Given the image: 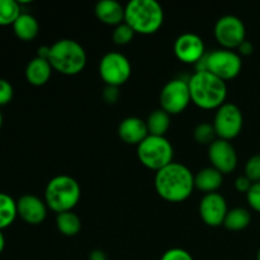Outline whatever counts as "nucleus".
Listing matches in <instances>:
<instances>
[{
  "mask_svg": "<svg viewBox=\"0 0 260 260\" xmlns=\"http://www.w3.org/2000/svg\"><path fill=\"white\" fill-rule=\"evenodd\" d=\"M194 187V175L180 162H170L155 174L157 194L169 202H183L192 194Z\"/></svg>",
  "mask_w": 260,
  "mask_h": 260,
  "instance_id": "f257e3e1",
  "label": "nucleus"
},
{
  "mask_svg": "<svg viewBox=\"0 0 260 260\" xmlns=\"http://www.w3.org/2000/svg\"><path fill=\"white\" fill-rule=\"evenodd\" d=\"M190 99L203 109H215L225 103L228 86L222 79L210 71H196L188 80Z\"/></svg>",
  "mask_w": 260,
  "mask_h": 260,
  "instance_id": "f03ea898",
  "label": "nucleus"
},
{
  "mask_svg": "<svg viewBox=\"0 0 260 260\" xmlns=\"http://www.w3.org/2000/svg\"><path fill=\"white\" fill-rule=\"evenodd\" d=\"M124 22L135 33L151 35L164 22V10L156 0H131L124 7Z\"/></svg>",
  "mask_w": 260,
  "mask_h": 260,
  "instance_id": "7ed1b4c3",
  "label": "nucleus"
},
{
  "mask_svg": "<svg viewBox=\"0 0 260 260\" xmlns=\"http://www.w3.org/2000/svg\"><path fill=\"white\" fill-rule=\"evenodd\" d=\"M80 184L73 177L60 174L47 183L45 189V202L48 208L61 213L73 211L80 201Z\"/></svg>",
  "mask_w": 260,
  "mask_h": 260,
  "instance_id": "20e7f679",
  "label": "nucleus"
},
{
  "mask_svg": "<svg viewBox=\"0 0 260 260\" xmlns=\"http://www.w3.org/2000/svg\"><path fill=\"white\" fill-rule=\"evenodd\" d=\"M48 61L53 70L65 75H76L85 68L86 52L78 41L62 38L51 46Z\"/></svg>",
  "mask_w": 260,
  "mask_h": 260,
  "instance_id": "39448f33",
  "label": "nucleus"
},
{
  "mask_svg": "<svg viewBox=\"0 0 260 260\" xmlns=\"http://www.w3.org/2000/svg\"><path fill=\"white\" fill-rule=\"evenodd\" d=\"M196 71H210L217 78L225 80L236 78L243 68L241 56L238 52L228 48L206 52L200 61L194 63Z\"/></svg>",
  "mask_w": 260,
  "mask_h": 260,
  "instance_id": "423d86ee",
  "label": "nucleus"
},
{
  "mask_svg": "<svg viewBox=\"0 0 260 260\" xmlns=\"http://www.w3.org/2000/svg\"><path fill=\"white\" fill-rule=\"evenodd\" d=\"M173 145L165 136L149 135L141 144L137 145V156L140 161L149 169H162L173 162Z\"/></svg>",
  "mask_w": 260,
  "mask_h": 260,
  "instance_id": "0eeeda50",
  "label": "nucleus"
},
{
  "mask_svg": "<svg viewBox=\"0 0 260 260\" xmlns=\"http://www.w3.org/2000/svg\"><path fill=\"white\" fill-rule=\"evenodd\" d=\"M212 124L218 139L230 141L235 139L243 129V112L236 104L223 103L216 111Z\"/></svg>",
  "mask_w": 260,
  "mask_h": 260,
  "instance_id": "6e6552de",
  "label": "nucleus"
},
{
  "mask_svg": "<svg viewBox=\"0 0 260 260\" xmlns=\"http://www.w3.org/2000/svg\"><path fill=\"white\" fill-rule=\"evenodd\" d=\"M131 73V62L121 52H107L99 62V74L107 85H122L128 80Z\"/></svg>",
  "mask_w": 260,
  "mask_h": 260,
  "instance_id": "1a4fd4ad",
  "label": "nucleus"
},
{
  "mask_svg": "<svg viewBox=\"0 0 260 260\" xmlns=\"http://www.w3.org/2000/svg\"><path fill=\"white\" fill-rule=\"evenodd\" d=\"M190 102L189 85L188 80L184 79H172L165 84L160 93V106L169 114L182 113Z\"/></svg>",
  "mask_w": 260,
  "mask_h": 260,
  "instance_id": "9d476101",
  "label": "nucleus"
},
{
  "mask_svg": "<svg viewBox=\"0 0 260 260\" xmlns=\"http://www.w3.org/2000/svg\"><path fill=\"white\" fill-rule=\"evenodd\" d=\"M215 37L223 48H238L246 40L245 24L236 15H223L215 24Z\"/></svg>",
  "mask_w": 260,
  "mask_h": 260,
  "instance_id": "9b49d317",
  "label": "nucleus"
},
{
  "mask_svg": "<svg viewBox=\"0 0 260 260\" xmlns=\"http://www.w3.org/2000/svg\"><path fill=\"white\" fill-rule=\"evenodd\" d=\"M208 157L212 167L222 174H229L238 167V154L229 140L216 139L208 146Z\"/></svg>",
  "mask_w": 260,
  "mask_h": 260,
  "instance_id": "f8f14e48",
  "label": "nucleus"
},
{
  "mask_svg": "<svg viewBox=\"0 0 260 260\" xmlns=\"http://www.w3.org/2000/svg\"><path fill=\"white\" fill-rule=\"evenodd\" d=\"M174 53L182 62L196 63L205 56V42L196 33H182L174 42Z\"/></svg>",
  "mask_w": 260,
  "mask_h": 260,
  "instance_id": "ddd939ff",
  "label": "nucleus"
},
{
  "mask_svg": "<svg viewBox=\"0 0 260 260\" xmlns=\"http://www.w3.org/2000/svg\"><path fill=\"white\" fill-rule=\"evenodd\" d=\"M228 212V203L220 193H207L201 200L200 215L208 226L222 225Z\"/></svg>",
  "mask_w": 260,
  "mask_h": 260,
  "instance_id": "4468645a",
  "label": "nucleus"
},
{
  "mask_svg": "<svg viewBox=\"0 0 260 260\" xmlns=\"http://www.w3.org/2000/svg\"><path fill=\"white\" fill-rule=\"evenodd\" d=\"M47 205L45 201L33 194H24L17 201L18 216L29 225H40L47 216Z\"/></svg>",
  "mask_w": 260,
  "mask_h": 260,
  "instance_id": "2eb2a0df",
  "label": "nucleus"
},
{
  "mask_svg": "<svg viewBox=\"0 0 260 260\" xmlns=\"http://www.w3.org/2000/svg\"><path fill=\"white\" fill-rule=\"evenodd\" d=\"M118 135L126 144H141L149 136L146 121L139 118V117H127L119 123Z\"/></svg>",
  "mask_w": 260,
  "mask_h": 260,
  "instance_id": "dca6fc26",
  "label": "nucleus"
},
{
  "mask_svg": "<svg viewBox=\"0 0 260 260\" xmlns=\"http://www.w3.org/2000/svg\"><path fill=\"white\" fill-rule=\"evenodd\" d=\"M95 15L106 24L118 25L124 22V7L117 0H101L95 5Z\"/></svg>",
  "mask_w": 260,
  "mask_h": 260,
  "instance_id": "f3484780",
  "label": "nucleus"
},
{
  "mask_svg": "<svg viewBox=\"0 0 260 260\" xmlns=\"http://www.w3.org/2000/svg\"><path fill=\"white\" fill-rule=\"evenodd\" d=\"M52 70L53 69L50 61L36 56L28 62L27 68H25V79L28 83L35 86L45 85L50 80Z\"/></svg>",
  "mask_w": 260,
  "mask_h": 260,
  "instance_id": "a211bd4d",
  "label": "nucleus"
},
{
  "mask_svg": "<svg viewBox=\"0 0 260 260\" xmlns=\"http://www.w3.org/2000/svg\"><path fill=\"white\" fill-rule=\"evenodd\" d=\"M223 174L216 168L208 167L201 169L194 175V185L200 190L207 193H213L222 185Z\"/></svg>",
  "mask_w": 260,
  "mask_h": 260,
  "instance_id": "6ab92c4d",
  "label": "nucleus"
},
{
  "mask_svg": "<svg viewBox=\"0 0 260 260\" xmlns=\"http://www.w3.org/2000/svg\"><path fill=\"white\" fill-rule=\"evenodd\" d=\"M14 35L22 41H32L40 32V24L33 15L22 13L13 24Z\"/></svg>",
  "mask_w": 260,
  "mask_h": 260,
  "instance_id": "aec40b11",
  "label": "nucleus"
},
{
  "mask_svg": "<svg viewBox=\"0 0 260 260\" xmlns=\"http://www.w3.org/2000/svg\"><path fill=\"white\" fill-rule=\"evenodd\" d=\"M149 135L154 136H165L170 127V114L162 108L155 109L150 113L146 121Z\"/></svg>",
  "mask_w": 260,
  "mask_h": 260,
  "instance_id": "412c9836",
  "label": "nucleus"
},
{
  "mask_svg": "<svg viewBox=\"0 0 260 260\" xmlns=\"http://www.w3.org/2000/svg\"><path fill=\"white\" fill-rule=\"evenodd\" d=\"M251 222V215L246 208L236 207L233 210H229L226 215L223 225L226 229L233 231H240L248 228Z\"/></svg>",
  "mask_w": 260,
  "mask_h": 260,
  "instance_id": "4be33fe9",
  "label": "nucleus"
},
{
  "mask_svg": "<svg viewBox=\"0 0 260 260\" xmlns=\"http://www.w3.org/2000/svg\"><path fill=\"white\" fill-rule=\"evenodd\" d=\"M56 226L58 231L65 236H75L81 229V220L73 211H66V212L57 213Z\"/></svg>",
  "mask_w": 260,
  "mask_h": 260,
  "instance_id": "5701e85b",
  "label": "nucleus"
},
{
  "mask_svg": "<svg viewBox=\"0 0 260 260\" xmlns=\"http://www.w3.org/2000/svg\"><path fill=\"white\" fill-rule=\"evenodd\" d=\"M18 216L17 201L7 193L0 192V230L9 228Z\"/></svg>",
  "mask_w": 260,
  "mask_h": 260,
  "instance_id": "b1692460",
  "label": "nucleus"
},
{
  "mask_svg": "<svg viewBox=\"0 0 260 260\" xmlns=\"http://www.w3.org/2000/svg\"><path fill=\"white\" fill-rule=\"evenodd\" d=\"M20 14L19 3L15 0H0V25H13Z\"/></svg>",
  "mask_w": 260,
  "mask_h": 260,
  "instance_id": "393cba45",
  "label": "nucleus"
},
{
  "mask_svg": "<svg viewBox=\"0 0 260 260\" xmlns=\"http://www.w3.org/2000/svg\"><path fill=\"white\" fill-rule=\"evenodd\" d=\"M194 139L198 144L201 145H208L210 146L213 141L216 140V131L213 128L212 123H207V122H202V123L198 124L194 128Z\"/></svg>",
  "mask_w": 260,
  "mask_h": 260,
  "instance_id": "a878e982",
  "label": "nucleus"
},
{
  "mask_svg": "<svg viewBox=\"0 0 260 260\" xmlns=\"http://www.w3.org/2000/svg\"><path fill=\"white\" fill-rule=\"evenodd\" d=\"M135 30L127 24L126 22L121 23V24L116 25L113 33H112V38H113L116 45H127L134 40Z\"/></svg>",
  "mask_w": 260,
  "mask_h": 260,
  "instance_id": "bb28decb",
  "label": "nucleus"
},
{
  "mask_svg": "<svg viewBox=\"0 0 260 260\" xmlns=\"http://www.w3.org/2000/svg\"><path fill=\"white\" fill-rule=\"evenodd\" d=\"M245 175L253 183L260 182V154L253 155L245 164Z\"/></svg>",
  "mask_w": 260,
  "mask_h": 260,
  "instance_id": "cd10ccee",
  "label": "nucleus"
},
{
  "mask_svg": "<svg viewBox=\"0 0 260 260\" xmlns=\"http://www.w3.org/2000/svg\"><path fill=\"white\" fill-rule=\"evenodd\" d=\"M13 95H14V89H13L12 84L5 79L0 78V107L10 103Z\"/></svg>",
  "mask_w": 260,
  "mask_h": 260,
  "instance_id": "c85d7f7f",
  "label": "nucleus"
},
{
  "mask_svg": "<svg viewBox=\"0 0 260 260\" xmlns=\"http://www.w3.org/2000/svg\"><path fill=\"white\" fill-rule=\"evenodd\" d=\"M246 200L254 211L260 212V182L253 183L249 192L246 193Z\"/></svg>",
  "mask_w": 260,
  "mask_h": 260,
  "instance_id": "c756f323",
  "label": "nucleus"
},
{
  "mask_svg": "<svg viewBox=\"0 0 260 260\" xmlns=\"http://www.w3.org/2000/svg\"><path fill=\"white\" fill-rule=\"evenodd\" d=\"M160 260H194L187 250L180 248H173L165 251Z\"/></svg>",
  "mask_w": 260,
  "mask_h": 260,
  "instance_id": "7c9ffc66",
  "label": "nucleus"
},
{
  "mask_svg": "<svg viewBox=\"0 0 260 260\" xmlns=\"http://www.w3.org/2000/svg\"><path fill=\"white\" fill-rule=\"evenodd\" d=\"M103 99L109 104L116 103V102L119 99L118 86L107 85L103 90Z\"/></svg>",
  "mask_w": 260,
  "mask_h": 260,
  "instance_id": "2f4dec72",
  "label": "nucleus"
},
{
  "mask_svg": "<svg viewBox=\"0 0 260 260\" xmlns=\"http://www.w3.org/2000/svg\"><path fill=\"white\" fill-rule=\"evenodd\" d=\"M251 185H253V182H251V180L249 179L245 174L240 175V177L236 178L235 188L239 190V192L248 193L249 189L251 188Z\"/></svg>",
  "mask_w": 260,
  "mask_h": 260,
  "instance_id": "473e14b6",
  "label": "nucleus"
},
{
  "mask_svg": "<svg viewBox=\"0 0 260 260\" xmlns=\"http://www.w3.org/2000/svg\"><path fill=\"white\" fill-rule=\"evenodd\" d=\"M238 50H239V55L249 56V55H251V53H253L254 46H253V43L250 42V41L245 40L243 43H241L240 46H239Z\"/></svg>",
  "mask_w": 260,
  "mask_h": 260,
  "instance_id": "72a5a7b5",
  "label": "nucleus"
},
{
  "mask_svg": "<svg viewBox=\"0 0 260 260\" xmlns=\"http://www.w3.org/2000/svg\"><path fill=\"white\" fill-rule=\"evenodd\" d=\"M50 52H51V46H41L37 51V57L48 60V58H50Z\"/></svg>",
  "mask_w": 260,
  "mask_h": 260,
  "instance_id": "f704fd0d",
  "label": "nucleus"
},
{
  "mask_svg": "<svg viewBox=\"0 0 260 260\" xmlns=\"http://www.w3.org/2000/svg\"><path fill=\"white\" fill-rule=\"evenodd\" d=\"M90 260H107L106 255L102 250H94L90 253V256H89Z\"/></svg>",
  "mask_w": 260,
  "mask_h": 260,
  "instance_id": "c9c22d12",
  "label": "nucleus"
},
{
  "mask_svg": "<svg viewBox=\"0 0 260 260\" xmlns=\"http://www.w3.org/2000/svg\"><path fill=\"white\" fill-rule=\"evenodd\" d=\"M4 248H5V238H4V234H3V231L0 230V254L3 253Z\"/></svg>",
  "mask_w": 260,
  "mask_h": 260,
  "instance_id": "e433bc0d",
  "label": "nucleus"
},
{
  "mask_svg": "<svg viewBox=\"0 0 260 260\" xmlns=\"http://www.w3.org/2000/svg\"><path fill=\"white\" fill-rule=\"evenodd\" d=\"M2 124H3V114L0 112V128H2Z\"/></svg>",
  "mask_w": 260,
  "mask_h": 260,
  "instance_id": "4c0bfd02",
  "label": "nucleus"
},
{
  "mask_svg": "<svg viewBox=\"0 0 260 260\" xmlns=\"http://www.w3.org/2000/svg\"><path fill=\"white\" fill-rule=\"evenodd\" d=\"M256 260H260V249H259L258 254H256Z\"/></svg>",
  "mask_w": 260,
  "mask_h": 260,
  "instance_id": "58836bf2",
  "label": "nucleus"
}]
</instances>
